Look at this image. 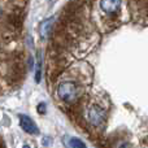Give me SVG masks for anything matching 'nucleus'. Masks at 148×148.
<instances>
[{
    "instance_id": "nucleus-7",
    "label": "nucleus",
    "mask_w": 148,
    "mask_h": 148,
    "mask_svg": "<svg viewBox=\"0 0 148 148\" xmlns=\"http://www.w3.org/2000/svg\"><path fill=\"white\" fill-rule=\"evenodd\" d=\"M38 112L40 113V114L46 113V104H44V103H40V104H38Z\"/></svg>"
},
{
    "instance_id": "nucleus-2",
    "label": "nucleus",
    "mask_w": 148,
    "mask_h": 148,
    "mask_svg": "<svg viewBox=\"0 0 148 148\" xmlns=\"http://www.w3.org/2000/svg\"><path fill=\"white\" fill-rule=\"evenodd\" d=\"M86 118L91 126H94V127H100V126L105 122L107 109H105L104 107H101L100 104H97V103H94V104H91L87 108Z\"/></svg>"
},
{
    "instance_id": "nucleus-3",
    "label": "nucleus",
    "mask_w": 148,
    "mask_h": 148,
    "mask_svg": "<svg viewBox=\"0 0 148 148\" xmlns=\"http://www.w3.org/2000/svg\"><path fill=\"white\" fill-rule=\"evenodd\" d=\"M122 0H100V8L105 14H116L121 8Z\"/></svg>"
},
{
    "instance_id": "nucleus-5",
    "label": "nucleus",
    "mask_w": 148,
    "mask_h": 148,
    "mask_svg": "<svg viewBox=\"0 0 148 148\" xmlns=\"http://www.w3.org/2000/svg\"><path fill=\"white\" fill-rule=\"evenodd\" d=\"M65 146H66V148H86V144L81 139L74 138V136L65 139Z\"/></svg>"
},
{
    "instance_id": "nucleus-4",
    "label": "nucleus",
    "mask_w": 148,
    "mask_h": 148,
    "mask_svg": "<svg viewBox=\"0 0 148 148\" xmlns=\"http://www.w3.org/2000/svg\"><path fill=\"white\" fill-rule=\"evenodd\" d=\"M20 125L22 127V130L25 133L30 134V135H38L39 134V129L38 126L35 125L33 120L27 116H20Z\"/></svg>"
},
{
    "instance_id": "nucleus-8",
    "label": "nucleus",
    "mask_w": 148,
    "mask_h": 148,
    "mask_svg": "<svg viewBox=\"0 0 148 148\" xmlns=\"http://www.w3.org/2000/svg\"><path fill=\"white\" fill-rule=\"evenodd\" d=\"M22 148H30V147H29V146H23Z\"/></svg>"
},
{
    "instance_id": "nucleus-6",
    "label": "nucleus",
    "mask_w": 148,
    "mask_h": 148,
    "mask_svg": "<svg viewBox=\"0 0 148 148\" xmlns=\"http://www.w3.org/2000/svg\"><path fill=\"white\" fill-rule=\"evenodd\" d=\"M52 22H53L52 18L46 20L44 22H42V25H40V35L43 36V38H46V36L49 34V30H51V27H52Z\"/></svg>"
},
{
    "instance_id": "nucleus-1",
    "label": "nucleus",
    "mask_w": 148,
    "mask_h": 148,
    "mask_svg": "<svg viewBox=\"0 0 148 148\" xmlns=\"http://www.w3.org/2000/svg\"><path fill=\"white\" fill-rule=\"evenodd\" d=\"M79 95H81V88L74 81H62L57 86V96L68 104L77 101Z\"/></svg>"
}]
</instances>
